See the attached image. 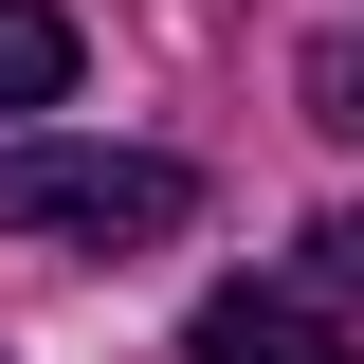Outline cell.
Returning <instances> with one entry per match:
<instances>
[{
  "label": "cell",
  "mask_w": 364,
  "mask_h": 364,
  "mask_svg": "<svg viewBox=\"0 0 364 364\" xmlns=\"http://www.w3.org/2000/svg\"><path fill=\"white\" fill-rule=\"evenodd\" d=\"M200 219V182L164 164V146H55L18 128L0 146V237H73V255H146V237Z\"/></svg>",
  "instance_id": "1"
},
{
  "label": "cell",
  "mask_w": 364,
  "mask_h": 364,
  "mask_svg": "<svg viewBox=\"0 0 364 364\" xmlns=\"http://www.w3.org/2000/svg\"><path fill=\"white\" fill-rule=\"evenodd\" d=\"M182 346H200V364H364L346 328H328L310 291H273V273H255V291H200V328H182Z\"/></svg>",
  "instance_id": "2"
},
{
  "label": "cell",
  "mask_w": 364,
  "mask_h": 364,
  "mask_svg": "<svg viewBox=\"0 0 364 364\" xmlns=\"http://www.w3.org/2000/svg\"><path fill=\"white\" fill-rule=\"evenodd\" d=\"M73 91V18L55 0H0V109H55Z\"/></svg>",
  "instance_id": "3"
},
{
  "label": "cell",
  "mask_w": 364,
  "mask_h": 364,
  "mask_svg": "<svg viewBox=\"0 0 364 364\" xmlns=\"http://www.w3.org/2000/svg\"><path fill=\"white\" fill-rule=\"evenodd\" d=\"M310 128L364 146V37H310Z\"/></svg>",
  "instance_id": "4"
},
{
  "label": "cell",
  "mask_w": 364,
  "mask_h": 364,
  "mask_svg": "<svg viewBox=\"0 0 364 364\" xmlns=\"http://www.w3.org/2000/svg\"><path fill=\"white\" fill-rule=\"evenodd\" d=\"M310 291H346V310H364V200H328V219H310Z\"/></svg>",
  "instance_id": "5"
}]
</instances>
